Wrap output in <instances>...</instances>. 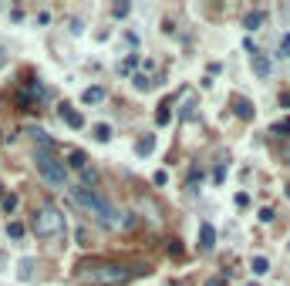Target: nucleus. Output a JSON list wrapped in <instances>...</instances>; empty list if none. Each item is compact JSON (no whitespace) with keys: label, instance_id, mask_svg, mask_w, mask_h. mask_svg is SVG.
<instances>
[{"label":"nucleus","instance_id":"33","mask_svg":"<svg viewBox=\"0 0 290 286\" xmlns=\"http://www.w3.org/2000/svg\"><path fill=\"white\" fill-rule=\"evenodd\" d=\"M250 286H257V283H250Z\"/></svg>","mask_w":290,"mask_h":286},{"label":"nucleus","instance_id":"9","mask_svg":"<svg viewBox=\"0 0 290 286\" xmlns=\"http://www.w3.org/2000/svg\"><path fill=\"white\" fill-rule=\"evenodd\" d=\"M233 111L240 114V118H243V121H253V101H250V98H233Z\"/></svg>","mask_w":290,"mask_h":286},{"label":"nucleus","instance_id":"21","mask_svg":"<svg viewBox=\"0 0 290 286\" xmlns=\"http://www.w3.org/2000/svg\"><path fill=\"white\" fill-rule=\"evenodd\" d=\"M95 138L98 142H108L112 138V125H95Z\"/></svg>","mask_w":290,"mask_h":286},{"label":"nucleus","instance_id":"22","mask_svg":"<svg viewBox=\"0 0 290 286\" xmlns=\"http://www.w3.org/2000/svg\"><path fill=\"white\" fill-rule=\"evenodd\" d=\"M169 256H172V259L182 256V242H179V239H169Z\"/></svg>","mask_w":290,"mask_h":286},{"label":"nucleus","instance_id":"25","mask_svg":"<svg viewBox=\"0 0 290 286\" xmlns=\"http://www.w3.org/2000/svg\"><path fill=\"white\" fill-rule=\"evenodd\" d=\"M273 216H277V212H273L270 205H263V209H260V222H273Z\"/></svg>","mask_w":290,"mask_h":286},{"label":"nucleus","instance_id":"28","mask_svg":"<svg viewBox=\"0 0 290 286\" xmlns=\"http://www.w3.org/2000/svg\"><path fill=\"white\" fill-rule=\"evenodd\" d=\"M112 14H115V17H125V14H128V3H115Z\"/></svg>","mask_w":290,"mask_h":286},{"label":"nucleus","instance_id":"6","mask_svg":"<svg viewBox=\"0 0 290 286\" xmlns=\"http://www.w3.org/2000/svg\"><path fill=\"white\" fill-rule=\"evenodd\" d=\"M58 114H61V121H64L68 128H74V132H78V128H85V118L74 111V108H71L68 101H64V105H58Z\"/></svg>","mask_w":290,"mask_h":286},{"label":"nucleus","instance_id":"2","mask_svg":"<svg viewBox=\"0 0 290 286\" xmlns=\"http://www.w3.org/2000/svg\"><path fill=\"white\" fill-rule=\"evenodd\" d=\"M71 199L78 202L81 209H88L101 226H108V229L118 226V209L112 205V202H105L95 189H88V185H74V189H71Z\"/></svg>","mask_w":290,"mask_h":286},{"label":"nucleus","instance_id":"15","mask_svg":"<svg viewBox=\"0 0 290 286\" xmlns=\"http://www.w3.org/2000/svg\"><path fill=\"white\" fill-rule=\"evenodd\" d=\"M17 276H21V280H30V276H34V259H21V263H17Z\"/></svg>","mask_w":290,"mask_h":286},{"label":"nucleus","instance_id":"14","mask_svg":"<svg viewBox=\"0 0 290 286\" xmlns=\"http://www.w3.org/2000/svg\"><path fill=\"white\" fill-rule=\"evenodd\" d=\"M68 165H71V169H81V172H85V169H88V155H85V152H78V148H74V152L68 155Z\"/></svg>","mask_w":290,"mask_h":286},{"label":"nucleus","instance_id":"32","mask_svg":"<svg viewBox=\"0 0 290 286\" xmlns=\"http://www.w3.org/2000/svg\"><path fill=\"white\" fill-rule=\"evenodd\" d=\"M287 199H290V185H287Z\"/></svg>","mask_w":290,"mask_h":286},{"label":"nucleus","instance_id":"20","mask_svg":"<svg viewBox=\"0 0 290 286\" xmlns=\"http://www.w3.org/2000/svg\"><path fill=\"white\" fill-rule=\"evenodd\" d=\"M270 135H290V118L277 121V125H270Z\"/></svg>","mask_w":290,"mask_h":286},{"label":"nucleus","instance_id":"3","mask_svg":"<svg viewBox=\"0 0 290 286\" xmlns=\"http://www.w3.org/2000/svg\"><path fill=\"white\" fill-rule=\"evenodd\" d=\"M30 229L41 236V239H61L64 236V229H68V222H64V212H61L58 205H51V202H44L37 212H34V219H30Z\"/></svg>","mask_w":290,"mask_h":286},{"label":"nucleus","instance_id":"30","mask_svg":"<svg viewBox=\"0 0 290 286\" xmlns=\"http://www.w3.org/2000/svg\"><path fill=\"white\" fill-rule=\"evenodd\" d=\"M223 283H226V280H223V276H213V280H206L203 286H223Z\"/></svg>","mask_w":290,"mask_h":286},{"label":"nucleus","instance_id":"4","mask_svg":"<svg viewBox=\"0 0 290 286\" xmlns=\"http://www.w3.org/2000/svg\"><path fill=\"white\" fill-rule=\"evenodd\" d=\"M34 165L41 172V178L48 182V185H54V189H64V182H68V169H64V162H58L48 148H37V155H34Z\"/></svg>","mask_w":290,"mask_h":286},{"label":"nucleus","instance_id":"17","mask_svg":"<svg viewBox=\"0 0 290 286\" xmlns=\"http://www.w3.org/2000/svg\"><path fill=\"white\" fill-rule=\"evenodd\" d=\"M24 232H27L24 222H7V236H10V239H24Z\"/></svg>","mask_w":290,"mask_h":286},{"label":"nucleus","instance_id":"13","mask_svg":"<svg viewBox=\"0 0 290 286\" xmlns=\"http://www.w3.org/2000/svg\"><path fill=\"white\" fill-rule=\"evenodd\" d=\"M152 148H155V135H142V138H139V145H135V152H139V155H152Z\"/></svg>","mask_w":290,"mask_h":286},{"label":"nucleus","instance_id":"19","mask_svg":"<svg viewBox=\"0 0 290 286\" xmlns=\"http://www.w3.org/2000/svg\"><path fill=\"white\" fill-rule=\"evenodd\" d=\"M169 121H172V111H169V105H162L155 111V125H169Z\"/></svg>","mask_w":290,"mask_h":286},{"label":"nucleus","instance_id":"23","mask_svg":"<svg viewBox=\"0 0 290 286\" xmlns=\"http://www.w3.org/2000/svg\"><path fill=\"white\" fill-rule=\"evenodd\" d=\"M0 205H3V212H14V209H17V196H3Z\"/></svg>","mask_w":290,"mask_h":286},{"label":"nucleus","instance_id":"12","mask_svg":"<svg viewBox=\"0 0 290 286\" xmlns=\"http://www.w3.org/2000/svg\"><path fill=\"white\" fill-rule=\"evenodd\" d=\"M250 269H253V276H266V273H270V259L266 256H253L250 259Z\"/></svg>","mask_w":290,"mask_h":286},{"label":"nucleus","instance_id":"5","mask_svg":"<svg viewBox=\"0 0 290 286\" xmlns=\"http://www.w3.org/2000/svg\"><path fill=\"white\" fill-rule=\"evenodd\" d=\"M41 98H44V85H41V81H34V78H30L27 85L17 91V105H21L24 111H34V105H37Z\"/></svg>","mask_w":290,"mask_h":286},{"label":"nucleus","instance_id":"8","mask_svg":"<svg viewBox=\"0 0 290 286\" xmlns=\"http://www.w3.org/2000/svg\"><path fill=\"white\" fill-rule=\"evenodd\" d=\"M250 67H253L257 78H266L273 64H270V57H266V54H250Z\"/></svg>","mask_w":290,"mask_h":286},{"label":"nucleus","instance_id":"26","mask_svg":"<svg viewBox=\"0 0 290 286\" xmlns=\"http://www.w3.org/2000/svg\"><path fill=\"white\" fill-rule=\"evenodd\" d=\"M152 182H155V185H166V182H169V172H155Z\"/></svg>","mask_w":290,"mask_h":286},{"label":"nucleus","instance_id":"24","mask_svg":"<svg viewBox=\"0 0 290 286\" xmlns=\"http://www.w3.org/2000/svg\"><path fill=\"white\" fill-rule=\"evenodd\" d=\"M118 222H121V229H135V226H139L135 212H128V216H125V219H118Z\"/></svg>","mask_w":290,"mask_h":286},{"label":"nucleus","instance_id":"16","mask_svg":"<svg viewBox=\"0 0 290 286\" xmlns=\"http://www.w3.org/2000/svg\"><path fill=\"white\" fill-rule=\"evenodd\" d=\"M135 67H139V54H128L121 64H118V71H121V74H132Z\"/></svg>","mask_w":290,"mask_h":286},{"label":"nucleus","instance_id":"11","mask_svg":"<svg viewBox=\"0 0 290 286\" xmlns=\"http://www.w3.org/2000/svg\"><path fill=\"white\" fill-rule=\"evenodd\" d=\"M263 21H266V14H263V10H250V14L243 17V27H246V30H260Z\"/></svg>","mask_w":290,"mask_h":286},{"label":"nucleus","instance_id":"1","mask_svg":"<svg viewBox=\"0 0 290 286\" xmlns=\"http://www.w3.org/2000/svg\"><path fill=\"white\" fill-rule=\"evenodd\" d=\"M139 273H148V266L132 269V266H121V263H112V259H85V263L74 266V280L81 286H121Z\"/></svg>","mask_w":290,"mask_h":286},{"label":"nucleus","instance_id":"18","mask_svg":"<svg viewBox=\"0 0 290 286\" xmlns=\"http://www.w3.org/2000/svg\"><path fill=\"white\" fill-rule=\"evenodd\" d=\"M132 81H135L139 91H152V78H148V74H132Z\"/></svg>","mask_w":290,"mask_h":286},{"label":"nucleus","instance_id":"31","mask_svg":"<svg viewBox=\"0 0 290 286\" xmlns=\"http://www.w3.org/2000/svg\"><path fill=\"white\" fill-rule=\"evenodd\" d=\"M284 158H287V165H290V145H287V148H284Z\"/></svg>","mask_w":290,"mask_h":286},{"label":"nucleus","instance_id":"7","mask_svg":"<svg viewBox=\"0 0 290 286\" xmlns=\"http://www.w3.org/2000/svg\"><path fill=\"white\" fill-rule=\"evenodd\" d=\"M213 246H216V229H213V222H203L199 226V249L209 253Z\"/></svg>","mask_w":290,"mask_h":286},{"label":"nucleus","instance_id":"29","mask_svg":"<svg viewBox=\"0 0 290 286\" xmlns=\"http://www.w3.org/2000/svg\"><path fill=\"white\" fill-rule=\"evenodd\" d=\"M213 178H216V182H223V178H226V165H219V169L213 172Z\"/></svg>","mask_w":290,"mask_h":286},{"label":"nucleus","instance_id":"10","mask_svg":"<svg viewBox=\"0 0 290 286\" xmlns=\"http://www.w3.org/2000/svg\"><path fill=\"white\" fill-rule=\"evenodd\" d=\"M81 101H85V105H98V101H105V88H101V85H91V88H85Z\"/></svg>","mask_w":290,"mask_h":286},{"label":"nucleus","instance_id":"27","mask_svg":"<svg viewBox=\"0 0 290 286\" xmlns=\"http://www.w3.org/2000/svg\"><path fill=\"white\" fill-rule=\"evenodd\" d=\"M280 57H290V34L280 41Z\"/></svg>","mask_w":290,"mask_h":286}]
</instances>
